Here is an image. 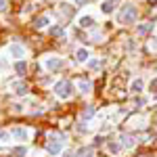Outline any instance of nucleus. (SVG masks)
Here are the masks:
<instances>
[{"mask_svg":"<svg viewBox=\"0 0 157 157\" xmlns=\"http://www.w3.org/2000/svg\"><path fill=\"white\" fill-rule=\"evenodd\" d=\"M73 2H78V4H86L88 0H73Z\"/></svg>","mask_w":157,"mask_h":157,"instance_id":"cd10ccee","label":"nucleus"},{"mask_svg":"<svg viewBox=\"0 0 157 157\" xmlns=\"http://www.w3.org/2000/svg\"><path fill=\"white\" fill-rule=\"evenodd\" d=\"M48 23H50V17L42 15V17H38L36 21H34V27L36 29H44V27H48Z\"/></svg>","mask_w":157,"mask_h":157,"instance_id":"9d476101","label":"nucleus"},{"mask_svg":"<svg viewBox=\"0 0 157 157\" xmlns=\"http://www.w3.org/2000/svg\"><path fill=\"white\" fill-rule=\"evenodd\" d=\"M13 153H15L17 157H25V155H27V149H25V147H17Z\"/></svg>","mask_w":157,"mask_h":157,"instance_id":"412c9836","label":"nucleus"},{"mask_svg":"<svg viewBox=\"0 0 157 157\" xmlns=\"http://www.w3.org/2000/svg\"><path fill=\"white\" fill-rule=\"evenodd\" d=\"M149 48H151V50H157V38H153V40L149 42Z\"/></svg>","mask_w":157,"mask_h":157,"instance_id":"393cba45","label":"nucleus"},{"mask_svg":"<svg viewBox=\"0 0 157 157\" xmlns=\"http://www.w3.org/2000/svg\"><path fill=\"white\" fill-rule=\"evenodd\" d=\"M107 151H109V153H113V155H117V153L121 151V145H120V143H115V140H109V143H107Z\"/></svg>","mask_w":157,"mask_h":157,"instance_id":"2eb2a0df","label":"nucleus"},{"mask_svg":"<svg viewBox=\"0 0 157 157\" xmlns=\"http://www.w3.org/2000/svg\"><path fill=\"white\" fill-rule=\"evenodd\" d=\"M92 117H94V107H86L84 111H82V120H92Z\"/></svg>","mask_w":157,"mask_h":157,"instance_id":"a211bd4d","label":"nucleus"},{"mask_svg":"<svg viewBox=\"0 0 157 157\" xmlns=\"http://www.w3.org/2000/svg\"><path fill=\"white\" fill-rule=\"evenodd\" d=\"M50 36L61 38V36H63V27H59V25H52V27H50Z\"/></svg>","mask_w":157,"mask_h":157,"instance_id":"aec40b11","label":"nucleus"},{"mask_svg":"<svg viewBox=\"0 0 157 157\" xmlns=\"http://www.w3.org/2000/svg\"><path fill=\"white\" fill-rule=\"evenodd\" d=\"M143 88H145V82H143L140 78H136L132 84H130V92H132V94H140V92H143Z\"/></svg>","mask_w":157,"mask_h":157,"instance_id":"0eeeda50","label":"nucleus"},{"mask_svg":"<svg viewBox=\"0 0 157 157\" xmlns=\"http://www.w3.org/2000/svg\"><path fill=\"white\" fill-rule=\"evenodd\" d=\"M75 61H80V63H88L90 61V52L86 48H78L75 50Z\"/></svg>","mask_w":157,"mask_h":157,"instance_id":"1a4fd4ad","label":"nucleus"},{"mask_svg":"<svg viewBox=\"0 0 157 157\" xmlns=\"http://www.w3.org/2000/svg\"><path fill=\"white\" fill-rule=\"evenodd\" d=\"M151 29H153V23H143V25L136 27V34H138V36H145V34L151 32Z\"/></svg>","mask_w":157,"mask_h":157,"instance_id":"dca6fc26","label":"nucleus"},{"mask_svg":"<svg viewBox=\"0 0 157 157\" xmlns=\"http://www.w3.org/2000/svg\"><path fill=\"white\" fill-rule=\"evenodd\" d=\"M46 149H48V153H50L52 157H57L61 151H63V140H59V138H52V136H50V143H48V147H46Z\"/></svg>","mask_w":157,"mask_h":157,"instance_id":"20e7f679","label":"nucleus"},{"mask_svg":"<svg viewBox=\"0 0 157 157\" xmlns=\"http://www.w3.org/2000/svg\"><path fill=\"white\" fill-rule=\"evenodd\" d=\"M86 65H88L90 69H98V65H101V61H98V59H90L88 63H86Z\"/></svg>","mask_w":157,"mask_h":157,"instance_id":"4be33fe9","label":"nucleus"},{"mask_svg":"<svg viewBox=\"0 0 157 157\" xmlns=\"http://www.w3.org/2000/svg\"><path fill=\"white\" fill-rule=\"evenodd\" d=\"M149 2H157V0H149Z\"/></svg>","mask_w":157,"mask_h":157,"instance_id":"c756f323","label":"nucleus"},{"mask_svg":"<svg viewBox=\"0 0 157 157\" xmlns=\"http://www.w3.org/2000/svg\"><path fill=\"white\" fill-rule=\"evenodd\" d=\"M13 134L9 132H4V130H0V143H9V138H11Z\"/></svg>","mask_w":157,"mask_h":157,"instance_id":"5701e85b","label":"nucleus"},{"mask_svg":"<svg viewBox=\"0 0 157 157\" xmlns=\"http://www.w3.org/2000/svg\"><path fill=\"white\" fill-rule=\"evenodd\" d=\"M120 140H121L120 145H121V147H126V149H132V147L136 145V143H134V138H132V136H128V134H121Z\"/></svg>","mask_w":157,"mask_h":157,"instance_id":"f8f14e48","label":"nucleus"},{"mask_svg":"<svg viewBox=\"0 0 157 157\" xmlns=\"http://www.w3.org/2000/svg\"><path fill=\"white\" fill-rule=\"evenodd\" d=\"M13 90H15V94H19V97H23L25 92H27V84H25V82H17V84L13 86Z\"/></svg>","mask_w":157,"mask_h":157,"instance_id":"4468645a","label":"nucleus"},{"mask_svg":"<svg viewBox=\"0 0 157 157\" xmlns=\"http://www.w3.org/2000/svg\"><path fill=\"white\" fill-rule=\"evenodd\" d=\"M147 101L143 97H138V98H134V105H136V107H143V105H145Z\"/></svg>","mask_w":157,"mask_h":157,"instance_id":"b1692460","label":"nucleus"},{"mask_svg":"<svg viewBox=\"0 0 157 157\" xmlns=\"http://www.w3.org/2000/svg\"><path fill=\"white\" fill-rule=\"evenodd\" d=\"M136 15H138V11H136V6L134 4H126V6H121L120 11V23H134L136 21Z\"/></svg>","mask_w":157,"mask_h":157,"instance_id":"f03ea898","label":"nucleus"},{"mask_svg":"<svg viewBox=\"0 0 157 157\" xmlns=\"http://www.w3.org/2000/svg\"><path fill=\"white\" fill-rule=\"evenodd\" d=\"M0 65H2V67H6V61H4V59H0Z\"/></svg>","mask_w":157,"mask_h":157,"instance_id":"c85d7f7f","label":"nucleus"},{"mask_svg":"<svg viewBox=\"0 0 157 157\" xmlns=\"http://www.w3.org/2000/svg\"><path fill=\"white\" fill-rule=\"evenodd\" d=\"M151 90L157 92V78H155V80H151Z\"/></svg>","mask_w":157,"mask_h":157,"instance_id":"bb28decb","label":"nucleus"},{"mask_svg":"<svg viewBox=\"0 0 157 157\" xmlns=\"http://www.w3.org/2000/svg\"><path fill=\"white\" fill-rule=\"evenodd\" d=\"M9 52H11V57H15L17 61H23V57H25V48L21 44H17V42H13L11 46H9Z\"/></svg>","mask_w":157,"mask_h":157,"instance_id":"39448f33","label":"nucleus"},{"mask_svg":"<svg viewBox=\"0 0 157 157\" xmlns=\"http://www.w3.org/2000/svg\"><path fill=\"white\" fill-rule=\"evenodd\" d=\"M11 134H13V138H17V140H21V143H25V140L29 138V130H27V128H13Z\"/></svg>","mask_w":157,"mask_h":157,"instance_id":"423d86ee","label":"nucleus"},{"mask_svg":"<svg viewBox=\"0 0 157 157\" xmlns=\"http://www.w3.org/2000/svg\"><path fill=\"white\" fill-rule=\"evenodd\" d=\"M44 67H46V69H48V71H59L61 67H63V61L59 59V57H48V59L44 61Z\"/></svg>","mask_w":157,"mask_h":157,"instance_id":"7ed1b4c3","label":"nucleus"},{"mask_svg":"<svg viewBox=\"0 0 157 157\" xmlns=\"http://www.w3.org/2000/svg\"><path fill=\"white\" fill-rule=\"evenodd\" d=\"M115 2H120V0H105V2L101 4V11L105 13V15L113 13V9H115Z\"/></svg>","mask_w":157,"mask_h":157,"instance_id":"9b49d317","label":"nucleus"},{"mask_svg":"<svg viewBox=\"0 0 157 157\" xmlns=\"http://www.w3.org/2000/svg\"><path fill=\"white\" fill-rule=\"evenodd\" d=\"M55 94H57L59 98H63V101L69 98L73 94V84L69 82V80H61V82H57V84H55Z\"/></svg>","mask_w":157,"mask_h":157,"instance_id":"f257e3e1","label":"nucleus"},{"mask_svg":"<svg viewBox=\"0 0 157 157\" xmlns=\"http://www.w3.org/2000/svg\"><path fill=\"white\" fill-rule=\"evenodd\" d=\"M6 11V0H0V13Z\"/></svg>","mask_w":157,"mask_h":157,"instance_id":"a878e982","label":"nucleus"},{"mask_svg":"<svg viewBox=\"0 0 157 157\" xmlns=\"http://www.w3.org/2000/svg\"><path fill=\"white\" fill-rule=\"evenodd\" d=\"M15 71L19 73V75H23V73L27 71V63H25V61H17V63H15Z\"/></svg>","mask_w":157,"mask_h":157,"instance_id":"f3484780","label":"nucleus"},{"mask_svg":"<svg viewBox=\"0 0 157 157\" xmlns=\"http://www.w3.org/2000/svg\"><path fill=\"white\" fill-rule=\"evenodd\" d=\"M75 157H92V149H90V147H88V149H86V147H82V149L75 153Z\"/></svg>","mask_w":157,"mask_h":157,"instance_id":"6ab92c4d","label":"nucleus"},{"mask_svg":"<svg viewBox=\"0 0 157 157\" xmlns=\"http://www.w3.org/2000/svg\"><path fill=\"white\" fill-rule=\"evenodd\" d=\"M78 25H80V27H92V25H94V17H92V15H82V17L78 19Z\"/></svg>","mask_w":157,"mask_h":157,"instance_id":"6e6552de","label":"nucleus"},{"mask_svg":"<svg viewBox=\"0 0 157 157\" xmlns=\"http://www.w3.org/2000/svg\"><path fill=\"white\" fill-rule=\"evenodd\" d=\"M78 88H80V92H90L92 84H90V80H86V78H80V80H78Z\"/></svg>","mask_w":157,"mask_h":157,"instance_id":"ddd939ff","label":"nucleus"}]
</instances>
